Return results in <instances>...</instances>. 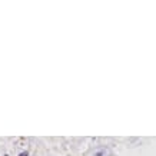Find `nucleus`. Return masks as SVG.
Returning <instances> with one entry per match:
<instances>
[]
</instances>
